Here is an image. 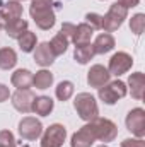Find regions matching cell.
Segmentation results:
<instances>
[{
  "mask_svg": "<svg viewBox=\"0 0 145 147\" xmlns=\"http://www.w3.org/2000/svg\"><path fill=\"white\" fill-rule=\"evenodd\" d=\"M73 106L79 113V116L85 121H92L97 118L99 115V110H97V103L96 99L89 94V92H80L77 94L75 101H73Z\"/></svg>",
  "mask_w": 145,
  "mask_h": 147,
  "instance_id": "6da1fadb",
  "label": "cell"
},
{
  "mask_svg": "<svg viewBox=\"0 0 145 147\" xmlns=\"http://www.w3.org/2000/svg\"><path fill=\"white\" fill-rule=\"evenodd\" d=\"M89 128H91L94 139L101 140V142H111V140H114V137L118 134V128H116V125L111 120L99 118V116L89 123Z\"/></svg>",
  "mask_w": 145,
  "mask_h": 147,
  "instance_id": "7a4b0ae2",
  "label": "cell"
},
{
  "mask_svg": "<svg viewBox=\"0 0 145 147\" xmlns=\"http://www.w3.org/2000/svg\"><path fill=\"white\" fill-rule=\"evenodd\" d=\"M126 14H128V9H125V7L119 5L118 2L113 3L111 9H109V12L103 17V26H101V28H103L106 33L116 31V29L123 24V21L126 19Z\"/></svg>",
  "mask_w": 145,
  "mask_h": 147,
  "instance_id": "3957f363",
  "label": "cell"
},
{
  "mask_svg": "<svg viewBox=\"0 0 145 147\" xmlns=\"http://www.w3.org/2000/svg\"><path fill=\"white\" fill-rule=\"evenodd\" d=\"M126 96V86L121 80H114L108 82L106 86H103L99 89V98L106 103V105H114L118 99Z\"/></svg>",
  "mask_w": 145,
  "mask_h": 147,
  "instance_id": "277c9868",
  "label": "cell"
},
{
  "mask_svg": "<svg viewBox=\"0 0 145 147\" xmlns=\"http://www.w3.org/2000/svg\"><path fill=\"white\" fill-rule=\"evenodd\" d=\"M65 137H67L65 127L60 123H55L44 132L41 139V147H62L65 142Z\"/></svg>",
  "mask_w": 145,
  "mask_h": 147,
  "instance_id": "5b68a950",
  "label": "cell"
},
{
  "mask_svg": "<svg viewBox=\"0 0 145 147\" xmlns=\"http://www.w3.org/2000/svg\"><path fill=\"white\" fill-rule=\"evenodd\" d=\"M132 65H133L132 57H130L128 53H125V51H118V53H114V55L111 57V60H109L108 72L111 74V75H123V74H126L132 69Z\"/></svg>",
  "mask_w": 145,
  "mask_h": 147,
  "instance_id": "8992f818",
  "label": "cell"
},
{
  "mask_svg": "<svg viewBox=\"0 0 145 147\" xmlns=\"http://www.w3.org/2000/svg\"><path fill=\"white\" fill-rule=\"evenodd\" d=\"M126 128L138 139L145 135V111L142 108H135L126 116Z\"/></svg>",
  "mask_w": 145,
  "mask_h": 147,
  "instance_id": "52a82bcc",
  "label": "cell"
},
{
  "mask_svg": "<svg viewBox=\"0 0 145 147\" xmlns=\"http://www.w3.org/2000/svg\"><path fill=\"white\" fill-rule=\"evenodd\" d=\"M41 132H43V127H41L39 120L33 118V116H26L19 123V134L26 140H34V139H38L41 135Z\"/></svg>",
  "mask_w": 145,
  "mask_h": 147,
  "instance_id": "ba28073f",
  "label": "cell"
},
{
  "mask_svg": "<svg viewBox=\"0 0 145 147\" xmlns=\"http://www.w3.org/2000/svg\"><path fill=\"white\" fill-rule=\"evenodd\" d=\"M34 94L29 89H17L12 96V105L14 108L21 113H29L33 110V103H34Z\"/></svg>",
  "mask_w": 145,
  "mask_h": 147,
  "instance_id": "9c48e42d",
  "label": "cell"
},
{
  "mask_svg": "<svg viewBox=\"0 0 145 147\" xmlns=\"http://www.w3.org/2000/svg\"><path fill=\"white\" fill-rule=\"evenodd\" d=\"M31 16L41 29H50L55 24V12L51 7H43V9H31Z\"/></svg>",
  "mask_w": 145,
  "mask_h": 147,
  "instance_id": "30bf717a",
  "label": "cell"
},
{
  "mask_svg": "<svg viewBox=\"0 0 145 147\" xmlns=\"http://www.w3.org/2000/svg\"><path fill=\"white\" fill-rule=\"evenodd\" d=\"M109 77H111V74L108 72V69H104L103 65H94L87 74V82L91 87L101 89L103 86H106L109 82Z\"/></svg>",
  "mask_w": 145,
  "mask_h": 147,
  "instance_id": "8fae6325",
  "label": "cell"
},
{
  "mask_svg": "<svg viewBox=\"0 0 145 147\" xmlns=\"http://www.w3.org/2000/svg\"><path fill=\"white\" fill-rule=\"evenodd\" d=\"M94 140H96V139H94V135H92L89 125H85V127H82L77 134H73L72 147H91L94 144Z\"/></svg>",
  "mask_w": 145,
  "mask_h": 147,
  "instance_id": "7c38bea8",
  "label": "cell"
},
{
  "mask_svg": "<svg viewBox=\"0 0 145 147\" xmlns=\"http://www.w3.org/2000/svg\"><path fill=\"white\" fill-rule=\"evenodd\" d=\"M34 60H36V63H39L41 67H48V65L53 63L55 55L50 50V45L48 43H41L39 46H36V50H34Z\"/></svg>",
  "mask_w": 145,
  "mask_h": 147,
  "instance_id": "4fadbf2b",
  "label": "cell"
},
{
  "mask_svg": "<svg viewBox=\"0 0 145 147\" xmlns=\"http://www.w3.org/2000/svg\"><path fill=\"white\" fill-rule=\"evenodd\" d=\"M0 14L3 16V19L9 22V21H14V19H19L22 16V5L15 0L12 2H5L0 5Z\"/></svg>",
  "mask_w": 145,
  "mask_h": 147,
  "instance_id": "5bb4252c",
  "label": "cell"
},
{
  "mask_svg": "<svg viewBox=\"0 0 145 147\" xmlns=\"http://www.w3.org/2000/svg\"><path fill=\"white\" fill-rule=\"evenodd\" d=\"M128 84H130V91H132V96L135 99H142L144 98V91H145V75L142 72L132 74L130 79H128Z\"/></svg>",
  "mask_w": 145,
  "mask_h": 147,
  "instance_id": "9a60e30c",
  "label": "cell"
},
{
  "mask_svg": "<svg viewBox=\"0 0 145 147\" xmlns=\"http://www.w3.org/2000/svg\"><path fill=\"white\" fill-rule=\"evenodd\" d=\"M92 34H94V29H92L87 22H84V24L75 26V31H73L72 41L75 43V46H77V45H85V43H91V38H92Z\"/></svg>",
  "mask_w": 145,
  "mask_h": 147,
  "instance_id": "2e32d148",
  "label": "cell"
},
{
  "mask_svg": "<svg viewBox=\"0 0 145 147\" xmlns=\"http://www.w3.org/2000/svg\"><path fill=\"white\" fill-rule=\"evenodd\" d=\"M92 48H94V53L96 55L108 53V51H111L114 48V39H113V36L109 33H103V34H99V36L96 38Z\"/></svg>",
  "mask_w": 145,
  "mask_h": 147,
  "instance_id": "e0dca14e",
  "label": "cell"
},
{
  "mask_svg": "<svg viewBox=\"0 0 145 147\" xmlns=\"http://www.w3.org/2000/svg\"><path fill=\"white\" fill-rule=\"evenodd\" d=\"M10 80H12V86H15L17 89H29L33 84V74L26 69H21L12 74Z\"/></svg>",
  "mask_w": 145,
  "mask_h": 147,
  "instance_id": "ac0fdd59",
  "label": "cell"
},
{
  "mask_svg": "<svg viewBox=\"0 0 145 147\" xmlns=\"http://www.w3.org/2000/svg\"><path fill=\"white\" fill-rule=\"evenodd\" d=\"M5 31H7V34L10 38L19 39V38L28 31V22L22 21L21 17H19V19H14V21H9V22L5 24Z\"/></svg>",
  "mask_w": 145,
  "mask_h": 147,
  "instance_id": "d6986e66",
  "label": "cell"
},
{
  "mask_svg": "<svg viewBox=\"0 0 145 147\" xmlns=\"http://www.w3.org/2000/svg\"><path fill=\"white\" fill-rule=\"evenodd\" d=\"M53 110V99L48 98V96H39V98H34V103H33V110L36 115H41V116H46L50 115Z\"/></svg>",
  "mask_w": 145,
  "mask_h": 147,
  "instance_id": "ffe728a7",
  "label": "cell"
},
{
  "mask_svg": "<svg viewBox=\"0 0 145 147\" xmlns=\"http://www.w3.org/2000/svg\"><path fill=\"white\" fill-rule=\"evenodd\" d=\"M68 41H70V39L65 36L63 33H58V34L53 38L48 45H50V50L53 51V55H55V57H58V55H63V53L67 51Z\"/></svg>",
  "mask_w": 145,
  "mask_h": 147,
  "instance_id": "44dd1931",
  "label": "cell"
},
{
  "mask_svg": "<svg viewBox=\"0 0 145 147\" xmlns=\"http://www.w3.org/2000/svg\"><path fill=\"white\" fill-rule=\"evenodd\" d=\"M94 55H96V53H94V48H92L91 43L77 45V46H75V53H73V57H75V60H77L79 63H87Z\"/></svg>",
  "mask_w": 145,
  "mask_h": 147,
  "instance_id": "7402d4cb",
  "label": "cell"
},
{
  "mask_svg": "<svg viewBox=\"0 0 145 147\" xmlns=\"http://www.w3.org/2000/svg\"><path fill=\"white\" fill-rule=\"evenodd\" d=\"M17 63V55L12 48H2L0 50V69L9 70Z\"/></svg>",
  "mask_w": 145,
  "mask_h": 147,
  "instance_id": "603a6c76",
  "label": "cell"
},
{
  "mask_svg": "<svg viewBox=\"0 0 145 147\" xmlns=\"http://www.w3.org/2000/svg\"><path fill=\"white\" fill-rule=\"evenodd\" d=\"M33 84L36 86V89H48L53 84V74L48 70H39L36 75H33Z\"/></svg>",
  "mask_w": 145,
  "mask_h": 147,
  "instance_id": "cb8c5ba5",
  "label": "cell"
},
{
  "mask_svg": "<svg viewBox=\"0 0 145 147\" xmlns=\"http://www.w3.org/2000/svg\"><path fill=\"white\" fill-rule=\"evenodd\" d=\"M19 46H21V50L26 51V53L33 51L34 46H36V34L31 33V31H26L22 36L19 38Z\"/></svg>",
  "mask_w": 145,
  "mask_h": 147,
  "instance_id": "d4e9b609",
  "label": "cell"
},
{
  "mask_svg": "<svg viewBox=\"0 0 145 147\" xmlns=\"http://www.w3.org/2000/svg\"><path fill=\"white\" fill-rule=\"evenodd\" d=\"M72 94H73V84L70 80H63V82L58 84V87H56V98H58L60 101L70 99Z\"/></svg>",
  "mask_w": 145,
  "mask_h": 147,
  "instance_id": "484cf974",
  "label": "cell"
},
{
  "mask_svg": "<svg viewBox=\"0 0 145 147\" xmlns=\"http://www.w3.org/2000/svg\"><path fill=\"white\" fill-rule=\"evenodd\" d=\"M130 29L135 34H142L144 33V29H145V16L144 14H137V16H133L130 19Z\"/></svg>",
  "mask_w": 145,
  "mask_h": 147,
  "instance_id": "4316f807",
  "label": "cell"
},
{
  "mask_svg": "<svg viewBox=\"0 0 145 147\" xmlns=\"http://www.w3.org/2000/svg\"><path fill=\"white\" fill-rule=\"evenodd\" d=\"M0 147H15L14 135L9 130H2L0 132Z\"/></svg>",
  "mask_w": 145,
  "mask_h": 147,
  "instance_id": "83f0119b",
  "label": "cell"
},
{
  "mask_svg": "<svg viewBox=\"0 0 145 147\" xmlns=\"http://www.w3.org/2000/svg\"><path fill=\"white\" fill-rule=\"evenodd\" d=\"M85 21L92 29H101V26H103V16H99V14H87Z\"/></svg>",
  "mask_w": 145,
  "mask_h": 147,
  "instance_id": "f1b7e54d",
  "label": "cell"
},
{
  "mask_svg": "<svg viewBox=\"0 0 145 147\" xmlns=\"http://www.w3.org/2000/svg\"><path fill=\"white\" fill-rule=\"evenodd\" d=\"M121 147H145V142L144 139H125Z\"/></svg>",
  "mask_w": 145,
  "mask_h": 147,
  "instance_id": "f546056e",
  "label": "cell"
},
{
  "mask_svg": "<svg viewBox=\"0 0 145 147\" xmlns=\"http://www.w3.org/2000/svg\"><path fill=\"white\" fill-rule=\"evenodd\" d=\"M73 31H75V26H73V24H70V22H65V24L62 26V31H60V33H63V34L68 38V39H72Z\"/></svg>",
  "mask_w": 145,
  "mask_h": 147,
  "instance_id": "4dcf8cb0",
  "label": "cell"
},
{
  "mask_svg": "<svg viewBox=\"0 0 145 147\" xmlns=\"http://www.w3.org/2000/svg\"><path fill=\"white\" fill-rule=\"evenodd\" d=\"M53 0H33L31 9H43V7H51Z\"/></svg>",
  "mask_w": 145,
  "mask_h": 147,
  "instance_id": "1f68e13d",
  "label": "cell"
},
{
  "mask_svg": "<svg viewBox=\"0 0 145 147\" xmlns=\"http://www.w3.org/2000/svg\"><path fill=\"white\" fill-rule=\"evenodd\" d=\"M9 96H10L9 87H7V86H3V84H0V103L7 101V99H9Z\"/></svg>",
  "mask_w": 145,
  "mask_h": 147,
  "instance_id": "d6a6232c",
  "label": "cell"
},
{
  "mask_svg": "<svg viewBox=\"0 0 145 147\" xmlns=\"http://www.w3.org/2000/svg\"><path fill=\"white\" fill-rule=\"evenodd\" d=\"M119 5H123L125 9H130V7H137L138 5V0H118Z\"/></svg>",
  "mask_w": 145,
  "mask_h": 147,
  "instance_id": "836d02e7",
  "label": "cell"
},
{
  "mask_svg": "<svg viewBox=\"0 0 145 147\" xmlns=\"http://www.w3.org/2000/svg\"><path fill=\"white\" fill-rule=\"evenodd\" d=\"M5 24H7V21L3 19V16L0 14V29H5Z\"/></svg>",
  "mask_w": 145,
  "mask_h": 147,
  "instance_id": "e575fe53",
  "label": "cell"
},
{
  "mask_svg": "<svg viewBox=\"0 0 145 147\" xmlns=\"http://www.w3.org/2000/svg\"><path fill=\"white\" fill-rule=\"evenodd\" d=\"M99 147H108V146H104V144H103V146H99Z\"/></svg>",
  "mask_w": 145,
  "mask_h": 147,
  "instance_id": "d590c367",
  "label": "cell"
},
{
  "mask_svg": "<svg viewBox=\"0 0 145 147\" xmlns=\"http://www.w3.org/2000/svg\"><path fill=\"white\" fill-rule=\"evenodd\" d=\"M22 147H29V146H22Z\"/></svg>",
  "mask_w": 145,
  "mask_h": 147,
  "instance_id": "8d00e7d4",
  "label": "cell"
},
{
  "mask_svg": "<svg viewBox=\"0 0 145 147\" xmlns=\"http://www.w3.org/2000/svg\"><path fill=\"white\" fill-rule=\"evenodd\" d=\"M15 2H17V0H15Z\"/></svg>",
  "mask_w": 145,
  "mask_h": 147,
  "instance_id": "74e56055",
  "label": "cell"
}]
</instances>
